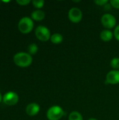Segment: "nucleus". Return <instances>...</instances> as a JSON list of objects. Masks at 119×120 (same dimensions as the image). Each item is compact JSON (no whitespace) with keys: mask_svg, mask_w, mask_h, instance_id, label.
<instances>
[{"mask_svg":"<svg viewBox=\"0 0 119 120\" xmlns=\"http://www.w3.org/2000/svg\"><path fill=\"white\" fill-rule=\"evenodd\" d=\"M111 66L114 70H119V58H114L111 60Z\"/></svg>","mask_w":119,"mask_h":120,"instance_id":"16","label":"nucleus"},{"mask_svg":"<svg viewBox=\"0 0 119 120\" xmlns=\"http://www.w3.org/2000/svg\"><path fill=\"white\" fill-rule=\"evenodd\" d=\"M50 40L53 44H59L63 41V37L60 33H54L51 35Z\"/></svg>","mask_w":119,"mask_h":120,"instance_id":"12","label":"nucleus"},{"mask_svg":"<svg viewBox=\"0 0 119 120\" xmlns=\"http://www.w3.org/2000/svg\"><path fill=\"white\" fill-rule=\"evenodd\" d=\"M100 37L103 41H110L113 38V33L109 30H104L101 32Z\"/></svg>","mask_w":119,"mask_h":120,"instance_id":"11","label":"nucleus"},{"mask_svg":"<svg viewBox=\"0 0 119 120\" xmlns=\"http://www.w3.org/2000/svg\"><path fill=\"white\" fill-rule=\"evenodd\" d=\"M14 63L20 68H27L32 63V56L26 52H18L13 56Z\"/></svg>","mask_w":119,"mask_h":120,"instance_id":"1","label":"nucleus"},{"mask_svg":"<svg viewBox=\"0 0 119 120\" xmlns=\"http://www.w3.org/2000/svg\"><path fill=\"white\" fill-rule=\"evenodd\" d=\"M111 6L116 9H119V0H111Z\"/></svg>","mask_w":119,"mask_h":120,"instance_id":"17","label":"nucleus"},{"mask_svg":"<svg viewBox=\"0 0 119 120\" xmlns=\"http://www.w3.org/2000/svg\"><path fill=\"white\" fill-rule=\"evenodd\" d=\"M69 120H83V119L80 112L77 111H73L69 115Z\"/></svg>","mask_w":119,"mask_h":120,"instance_id":"13","label":"nucleus"},{"mask_svg":"<svg viewBox=\"0 0 119 120\" xmlns=\"http://www.w3.org/2000/svg\"><path fill=\"white\" fill-rule=\"evenodd\" d=\"M18 28L22 34H28L31 32L34 28L33 20L28 16L22 17L18 22Z\"/></svg>","mask_w":119,"mask_h":120,"instance_id":"2","label":"nucleus"},{"mask_svg":"<svg viewBox=\"0 0 119 120\" xmlns=\"http://www.w3.org/2000/svg\"><path fill=\"white\" fill-rule=\"evenodd\" d=\"M35 35L36 38L41 41H47L51 37L49 29L43 25H39L35 29Z\"/></svg>","mask_w":119,"mask_h":120,"instance_id":"4","label":"nucleus"},{"mask_svg":"<svg viewBox=\"0 0 119 120\" xmlns=\"http://www.w3.org/2000/svg\"><path fill=\"white\" fill-rule=\"evenodd\" d=\"M64 114V110L60 106L53 105L48 110L46 117L48 120H60L63 117Z\"/></svg>","mask_w":119,"mask_h":120,"instance_id":"3","label":"nucleus"},{"mask_svg":"<svg viewBox=\"0 0 119 120\" xmlns=\"http://www.w3.org/2000/svg\"><path fill=\"white\" fill-rule=\"evenodd\" d=\"M101 23L105 28H107V30L112 29L116 26V19L112 14L105 13L102 16Z\"/></svg>","mask_w":119,"mask_h":120,"instance_id":"6","label":"nucleus"},{"mask_svg":"<svg viewBox=\"0 0 119 120\" xmlns=\"http://www.w3.org/2000/svg\"><path fill=\"white\" fill-rule=\"evenodd\" d=\"M2 100H3V96L1 95V92H0V103L2 102Z\"/></svg>","mask_w":119,"mask_h":120,"instance_id":"21","label":"nucleus"},{"mask_svg":"<svg viewBox=\"0 0 119 120\" xmlns=\"http://www.w3.org/2000/svg\"><path fill=\"white\" fill-rule=\"evenodd\" d=\"M83 17L82 11L80 8L74 7L72 8L68 13V18L69 20L74 23H78L79 22Z\"/></svg>","mask_w":119,"mask_h":120,"instance_id":"7","label":"nucleus"},{"mask_svg":"<svg viewBox=\"0 0 119 120\" xmlns=\"http://www.w3.org/2000/svg\"><path fill=\"white\" fill-rule=\"evenodd\" d=\"M106 83L110 84H119V70H113L106 75Z\"/></svg>","mask_w":119,"mask_h":120,"instance_id":"8","label":"nucleus"},{"mask_svg":"<svg viewBox=\"0 0 119 120\" xmlns=\"http://www.w3.org/2000/svg\"><path fill=\"white\" fill-rule=\"evenodd\" d=\"M19 101V96L14 91H8L4 94L2 102L8 106L16 105Z\"/></svg>","mask_w":119,"mask_h":120,"instance_id":"5","label":"nucleus"},{"mask_svg":"<svg viewBox=\"0 0 119 120\" xmlns=\"http://www.w3.org/2000/svg\"><path fill=\"white\" fill-rule=\"evenodd\" d=\"M16 2L20 6H26L29 4L31 2V1L30 0H17Z\"/></svg>","mask_w":119,"mask_h":120,"instance_id":"18","label":"nucleus"},{"mask_svg":"<svg viewBox=\"0 0 119 120\" xmlns=\"http://www.w3.org/2000/svg\"><path fill=\"white\" fill-rule=\"evenodd\" d=\"M94 2L98 6H105L107 4H108L107 0H96Z\"/></svg>","mask_w":119,"mask_h":120,"instance_id":"19","label":"nucleus"},{"mask_svg":"<svg viewBox=\"0 0 119 120\" xmlns=\"http://www.w3.org/2000/svg\"><path fill=\"white\" fill-rule=\"evenodd\" d=\"M114 35L116 39L119 41V25L116 27V28L114 30Z\"/></svg>","mask_w":119,"mask_h":120,"instance_id":"20","label":"nucleus"},{"mask_svg":"<svg viewBox=\"0 0 119 120\" xmlns=\"http://www.w3.org/2000/svg\"><path fill=\"white\" fill-rule=\"evenodd\" d=\"M88 120H97L96 119H95V118H90V119H89Z\"/></svg>","mask_w":119,"mask_h":120,"instance_id":"22","label":"nucleus"},{"mask_svg":"<svg viewBox=\"0 0 119 120\" xmlns=\"http://www.w3.org/2000/svg\"><path fill=\"white\" fill-rule=\"evenodd\" d=\"M40 111V106L39 104L36 103H31L28 104L26 107L25 112L27 115L29 116H35Z\"/></svg>","mask_w":119,"mask_h":120,"instance_id":"9","label":"nucleus"},{"mask_svg":"<svg viewBox=\"0 0 119 120\" xmlns=\"http://www.w3.org/2000/svg\"><path fill=\"white\" fill-rule=\"evenodd\" d=\"M32 3L34 7H35L37 9H41L44 6L45 1L43 0H33L32 1Z\"/></svg>","mask_w":119,"mask_h":120,"instance_id":"15","label":"nucleus"},{"mask_svg":"<svg viewBox=\"0 0 119 120\" xmlns=\"http://www.w3.org/2000/svg\"><path fill=\"white\" fill-rule=\"evenodd\" d=\"M45 15H46V14H45L44 11H43L41 9H36L31 13V18L33 20L41 21L44 19Z\"/></svg>","mask_w":119,"mask_h":120,"instance_id":"10","label":"nucleus"},{"mask_svg":"<svg viewBox=\"0 0 119 120\" xmlns=\"http://www.w3.org/2000/svg\"><path fill=\"white\" fill-rule=\"evenodd\" d=\"M27 50H28V53H29L32 56V55H34L37 53L39 48H38V46L36 45V44L32 43L28 46Z\"/></svg>","mask_w":119,"mask_h":120,"instance_id":"14","label":"nucleus"}]
</instances>
